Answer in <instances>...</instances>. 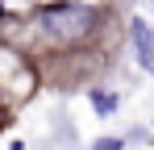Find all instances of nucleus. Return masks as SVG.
<instances>
[{"label":"nucleus","instance_id":"7ed1b4c3","mask_svg":"<svg viewBox=\"0 0 154 150\" xmlns=\"http://www.w3.org/2000/svg\"><path fill=\"white\" fill-rule=\"evenodd\" d=\"M88 100H92V108H96L100 117L117 113V96H112V92H104V88H92V92H88Z\"/></svg>","mask_w":154,"mask_h":150},{"label":"nucleus","instance_id":"f03ea898","mask_svg":"<svg viewBox=\"0 0 154 150\" xmlns=\"http://www.w3.org/2000/svg\"><path fill=\"white\" fill-rule=\"evenodd\" d=\"M129 42H133V54H137V63L154 75V29L146 21H133L129 25Z\"/></svg>","mask_w":154,"mask_h":150},{"label":"nucleus","instance_id":"20e7f679","mask_svg":"<svg viewBox=\"0 0 154 150\" xmlns=\"http://www.w3.org/2000/svg\"><path fill=\"white\" fill-rule=\"evenodd\" d=\"M92 150H121V138H96Z\"/></svg>","mask_w":154,"mask_h":150},{"label":"nucleus","instance_id":"f257e3e1","mask_svg":"<svg viewBox=\"0 0 154 150\" xmlns=\"http://www.w3.org/2000/svg\"><path fill=\"white\" fill-rule=\"evenodd\" d=\"M38 25L58 42H79V38L92 33L96 8H88V4H46V8H38Z\"/></svg>","mask_w":154,"mask_h":150}]
</instances>
